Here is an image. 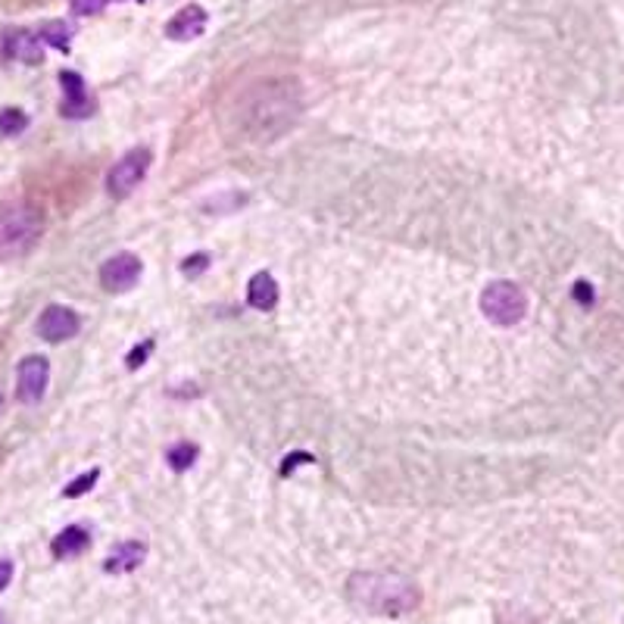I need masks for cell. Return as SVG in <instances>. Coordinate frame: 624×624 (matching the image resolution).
Masks as SVG:
<instances>
[{
    "instance_id": "obj_18",
    "label": "cell",
    "mask_w": 624,
    "mask_h": 624,
    "mask_svg": "<svg viewBox=\"0 0 624 624\" xmlns=\"http://www.w3.org/2000/svg\"><path fill=\"white\" fill-rule=\"evenodd\" d=\"M97 478H100V469H91V471H85V475H79L72 484H66V490H62V496H69V500H75V496H85L87 490L97 484Z\"/></svg>"
},
{
    "instance_id": "obj_2",
    "label": "cell",
    "mask_w": 624,
    "mask_h": 624,
    "mask_svg": "<svg viewBox=\"0 0 624 624\" xmlns=\"http://www.w3.org/2000/svg\"><path fill=\"white\" fill-rule=\"evenodd\" d=\"M44 231V216L37 206L12 200L0 206V262L22 260L35 250Z\"/></svg>"
},
{
    "instance_id": "obj_19",
    "label": "cell",
    "mask_w": 624,
    "mask_h": 624,
    "mask_svg": "<svg viewBox=\"0 0 624 624\" xmlns=\"http://www.w3.org/2000/svg\"><path fill=\"white\" fill-rule=\"evenodd\" d=\"M206 269H210V254H194L181 262V275H187V279H197V275H204Z\"/></svg>"
},
{
    "instance_id": "obj_24",
    "label": "cell",
    "mask_w": 624,
    "mask_h": 624,
    "mask_svg": "<svg viewBox=\"0 0 624 624\" xmlns=\"http://www.w3.org/2000/svg\"><path fill=\"white\" fill-rule=\"evenodd\" d=\"M575 297L581 300V304H594V287H590L587 281H578V285H575Z\"/></svg>"
},
{
    "instance_id": "obj_10",
    "label": "cell",
    "mask_w": 624,
    "mask_h": 624,
    "mask_svg": "<svg viewBox=\"0 0 624 624\" xmlns=\"http://www.w3.org/2000/svg\"><path fill=\"white\" fill-rule=\"evenodd\" d=\"M206 22H210V16H206V10L200 4L181 6L166 22V37H172V41H194V37H200L206 31Z\"/></svg>"
},
{
    "instance_id": "obj_13",
    "label": "cell",
    "mask_w": 624,
    "mask_h": 624,
    "mask_svg": "<svg viewBox=\"0 0 624 624\" xmlns=\"http://www.w3.org/2000/svg\"><path fill=\"white\" fill-rule=\"evenodd\" d=\"M87 546H91V531H87V528H81V525H69L54 537V544H50V556L62 562V559L81 556Z\"/></svg>"
},
{
    "instance_id": "obj_16",
    "label": "cell",
    "mask_w": 624,
    "mask_h": 624,
    "mask_svg": "<svg viewBox=\"0 0 624 624\" xmlns=\"http://www.w3.org/2000/svg\"><path fill=\"white\" fill-rule=\"evenodd\" d=\"M25 129H29V116L22 110H16V106L0 110V137H16Z\"/></svg>"
},
{
    "instance_id": "obj_6",
    "label": "cell",
    "mask_w": 624,
    "mask_h": 624,
    "mask_svg": "<svg viewBox=\"0 0 624 624\" xmlns=\"http://www.w3.org/2000/svg\"><path fill=\"white\" fill-rule=\"evenodd\" d=\"M141 279V260L135 254H116L100 266V285L110 294H125Z\"/></svg>"
},
{
    "instance_id": "obj_4",
    "label": "cell",
    "mask_w": 624,
    "mask_h": 624,
    "mask_svg": "<svg viewBox=\"0 0 624 624\" xmlns=\"http://www.w3.org/2000/svg\"><path fill=\"white\" fill-rule=\"evenodd\" d=\"M481 312L487 321L500 328H512L525 319L528 312V294L515 281H490L481 291Z\"/></svg>"
},
{
    "instance_id": "obj_5",
    "label": "cell",
    "mask_w": 624,
    "mask_h": 624,
    "mask_svg": "<svg viewBox=\"0 0 624 624\" xmlns=\"http://www.w3.org/2000/svg\"><path fill=\"white\" fill-rule=\"evenodd\" d=\"M150 162H154V154L147 147H131L116 166L106 175V191L110 197H129L137 185L144 181V175L150 172Z\"/></svg>"
},
{
    "instance_id": "obj_9",
    "label": "cell",
    "mask_w": 624,
    "mask_h": 624,
    "mask_svg": "<svg viewBox=\"0 0 624 624\" xmlns=\"http://www.w3.org/2000/svg\"><path fill=\"white\" fill-rule=\"evenodd\" d=\"M60 85H62V106L60 112L66 119H87L94 112V97L87 94V85L79 72H69L62 69L60 72Z\"/></svg>"
},
{
    "instance_id": "obj_3",
    "label": "cell",
    "mask_w": 624,
    "mask_h": 624,
    "mask_svg": "<svg viewBox=\"0 0 624 624\" xmlns=\"http://www.w3.org/2000/svg\"><path fill=\"white\" fill-rule=\"evenodd\" d=\"M254 100L256 104H250L247 110H244V116L254 122V135L260 137V129H262V141H272V119L275 125H279V131H285L287 125H294V119H297V110H300V100H297V85L294 81H285V85H256L254 91Z\"/></svg>"
},
{
    "instance_id": "obj_23",
    "label": "cell",
    "mask_w": 624,
    "mask_h": 624,
    "mask_svg": "<svg viewBox=\"0 0 624 624\" xmlns=\"http://www.w3.org/2000/svg\"><path fill=\"white\" fill-rule=\"evenodd\" d=\"M300 462H312V456H306V453H297V456H287L285 465H281V475H287V471H294Z\"/></svg>"
},
{
    "instance_id": "obj_11",
    "label": "cell",
    "mask_w": 624,
    "mask_h": 624,
    "mask_svg": "<svg viewBox=\"0 0 624 624\" xmlns=\"http://www.w3.org/2000/svg\"><path fill=\"white\" fill-rule=\"evenodd\" d=\"M144 556H147V544H141V540H125V544H119L116 550L106 556L104 571L106 575H129V571L141 569Z\"/></svg>"
},
{
    "instance_id": "obj_22",
    "label": "cell",
    "mask_w": 624,
    "mask_h": 624,
    "mask_svg": "<svg viewBox=\"0 0 624 624\" xmlns=\"http://www.w3.org/2000/svg\"><path fill=\"white\" fill-rule=\"evenodd\" d=\"M10 581H12V562L10 559H0V594L10 587Z\"/></svg>"
},
{
    "instance_id": "obj_14",
    "label": "cell",
    "mask_w": 624,
    "mask_h": 624,
    "mask_svg": "<svg viewBox=\"0 0 624 624\" xmlns=\"http://www.w3.org/2000/svg\"><path fill=\"white\" fill-rule=\"evenodd\" d=\"M247 304L260 312H272L279 306V285L269 272H256L247 285Z\"/></svg>"
},
{
    "instance_id": "obj_1",
    "label": "cell",
    "mask_w": 624,
    "mask_h": 624,
    "mask_svg": "<svg viewBox=\"0 0 624 624\" xmlns=\"http://www.w3.org/2000/svg\"><path fill=\"white\" fill-rule=\"evenodd\" d=\"M346 600H350V606L369 615L400 619L419 606L421 590L412 578L400 575V571H356L346 581Z\"/></svg>"
},
{
    "instance_id": "obj_17",
    "label": "cell",
    "mask_w": 624,
    "mask_h": 624,
    "mask_svg": "<svg viewBox=\"0 0 624 624\" xmlns=\"http://www.w3.org/2000/svg\"><path fill=\"white\" fill-rule=\"evenodd\" d=\"M197 459V446L194 444H175L172 450L166 453V462L172 465V471H187Z\"/></svg>"
},
{
    "instance_id": "obj_21",
    "label": "cell",
    "mask_w": 624,
    "mask_h": 624,
    "mask_svg": "<svg viewBox=\"0 0 624 624\" xmlns=\"http://www.w3.org/2000/svg\"><path fill=\"white\" fill-rule=\"evenodd\" d=\"M150 350H154V340H144V346H135V350L129 353V369H141L144 359L150 356Z\"/></svg>"
},
{
    "instance_id": "obj_8",
    "label": "cell",
    "mask_w": 624,
    "mask_h": 624,
    "mask_svg": "<svg viewBox=\"0 0 624 624\" xmlns=\"http://www.w3.org/2000/svg\"><path fill=\"white\" fill-rule=\"evenodd\" d=\"M81 331V319L69 306H47L37 319V334L50 344H62V340L75 337Z\"/></svg>"
},
{
    "instance_id": "obj_20",
    "label": "cell",
    "mask_w": 624,
    "mask_h": 624,
    "mask_svg": "<svg viewBox=\"0 0 624 624\" xmlns=\"http://www.w3.org/2000/svg\"><path fill=\"white\" fill-rule=\"evenodd\" d=\"M106 4H110V0H69L75 16H97V12H104Z\"/></svg>"
},
{
    "instance_id": "obj_12",
    "label": "cell",
    "mask_w": 624,
    "mask_h": 624,
    "mask_svg": "<svg viewBox=\"0 0 624 624\" xmlns=\"http://www.w3.org/2000/svg\"><path fill=\"white\" fill-rule=\"evenodd\" d=\"M4 50H6V56H16V60L29 62V66H37V62H44L41 37L31 35V31H25V29L6 31Z\"/></svg>"
},
{
    "instance_id": "obj_7",
    "label": "cell",
    "mask_w": 624,
    "mask_h": 624,
    "mask_svg": "<svg viewBox=\"0 0 624 624\" xmlns=\"http://www.w3.org/2000/svg\"><path fill=\"white\" fill-rule=\"evenodd\" d=\"M47 381H50V362L44 356H25L19 362V371H16V396L19 403H37L47 390Z\"/></svg>"
},
{
    "instance_id": "obj_15",
    "label": "cell",
    "mask_w": 624,
    "mask_h": 624,
    "mask_svg": "<svg viewBox=\"0 0 624 624\" xmlns=\"http://www.w3.org/2000/svg\"><path fill=\"white\" fill-rule=\"evenodd\" d=\"M41 44H50L56 50H69V37H72V25H66V19H50L37 29Z\"/></svg>"
},
{
    "instance_id": "obj_25",
    "label": "cell",
    "mask_w": 624,
    "mask_h": 624,
    "mask_svg": "<svg viewBox=\"0 0 624 624\" xmlns=\"http://www.w3.org/2000/svg\"><path fill=\"white\" fill-rule=\"evenodd\" d=\"M0 624H6V621H4V619H0Z\"/></svg>"
}]
</instances>
